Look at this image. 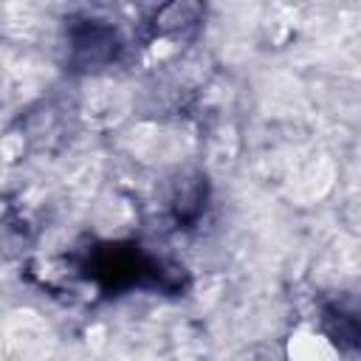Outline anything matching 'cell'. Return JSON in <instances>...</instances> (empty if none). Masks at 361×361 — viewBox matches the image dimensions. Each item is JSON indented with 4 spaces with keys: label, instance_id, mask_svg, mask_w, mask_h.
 Segmentation results:
<instances>
[{
    "label": "cell",
    "instance_id": "obj_1",
    "mask_svg": "<svg viewBox=\"0 0 361 361\" xmlns=\"http://www.w3.org/2000/svg\"><path fill=\"white\" fill-rule=\"evenodd\" d=\"M288 355L290 361H338V350L333 347V341L324 333L313 330H299L296 336H290Z\"/></svg>",
    "mask_w": 361,
    "mask_h": 361
}]
</instances>
